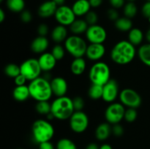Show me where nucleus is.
Returning <instances> with one entry per match:
<instances>
[{
	"instance_id": "37998d69",
	"label": "nucleus",
	"mask_w": 150,
	"mask_h": 149,
	"mask_svg": "<svg viewBox=\"0 0 150 149\" xmlns=\"http://www.w3.org/2000/svg\"><path fill=\"white\" fill-rule=\"evenodd\" d=\"M108 1L111 7L117 10L123 7L125 4V0H108Z\"/></svg>"
},
{
	"instance_id": "412c9836",
	"label": "nucleus",
	"mask_w": 150,
	"mask_h": 149,
	"mask_svg": "<svg viewBox=\"0 0 150 149\" xmlns=\"http://www.w3.org/2000/svg\"><path fill=\"white\" fill-rule=\"evenodd\" d=\"M112 133L111 124L108 122L102 123L97 127L95 130V137L99 141H105Z\"/></svg>"
},
{
	"instance_id": "c9c22d12",
	"label": "nucleus",
	"mask_w": 150,
	"mask_h": 149,
	"mask_svg": "<svg viewBox=\"0 0 150 149\" xmlns=\"http://www.w3.org/2000/svg\"><path fill=\"white\" fill-rule=\"evenodd\" d=\"M84 19L86 21V23L89 24V26H92V25L98 24V15L95 11L90 10L86 15L84 16Z\"/></svg>"
},
{
	"instance_id": "3c124183",
	"label": "nucleus",
	"mask_w": 150,
	"mask_h": 149,
	"mask_svg": "<svg viewBox=\"0 0 150 149\" xmlns=\"http://www.w3.org/2000/svg\"><path fill=\"white\" fill-rule=\"evenodd\" d=\"M56 4H57L58 7L62 5H64V3H65V0H52Z\"/></svg>"
},
{
	"instance_id": "39448f33",
	"label": "nucleus",
	"mask_w": 150,
	"mask_h": 149,
	"mask_svg": "<svg viewBox=\"0 0 150 149\" xmlns=\"http://www.w3.org/2000/svg\"><path fill=\"white\" fill-rule=\"evenodd\" d=\"M89 78L92 84L104 86L111 79L109 66L103 61L95 62L89 70Z\"/></svg>"
},
{
	"instance_id": "f3484780",
	"label": "nucleus",
	"mask_w": 150,
	"mask_h": 149,
	"mask_svg": "<svg viewBox=\"0 0 150 149\" xmlns=\"http://www.w3.org/2000/svg\"><path fill=\"white\" fill-rule=\"evenodd\" d=\"M58 6L52 1H45L39 6L38 10V15L42 18H49L54 16Z\"/></svg>"
},
{
	"instance_id": "9b49d317",
	"label": "nucleus",
	"mask_w": 150,
	"mask_h": 149,
	"mask_svg": "<svg viewBox=\"0 0 150 149\" xmlns=\"http://www.w3.org/2000/svg\"><path fill=\"white\" fill-rule=\"evenodd\" d=\"M54 18L59 25L70 26L76 19V15L72 7L64 4L57 7Z\"/></svg>"
},
{
	"instance_id": "a878e982",
	"label": "nucleus",
	"mask_w": 150,
	"mask_h": 149,
	"mask_svg": "<svg viewBox=\"0 0 150 149\" xmlns=\"http://www.w3.org/2000/svg\"><path fill=\"white\" fill-rule=\"evenodd\" d=\"M114 26L117 30L123 32H129L133 29V22L130 18L125 17H120L115 22Z\"/></svg>"
},
{
	"instance_id": "09e8293b",
	"label": "nucleus",
	"mask_w": 150,
	"mask_h": 149,
	"mask_svg": "<svg viewBox=\"0 0 150 149\" xmlns=\"http://www.w3.org/2000/svg\"><path fill=\"white\" fill-rule=\"evenodd\" d=\"M6 18V15L2 9H0V23H3Z\"/></svg>"
},
{
	"instance_id": "5701e85b",
	"label": "nucleus",
	"mask_w": 150,
	"mask_h": 149,
	"mask_svg": "<svg viewBox=\"0 0 150 149\" xmlns=\"http://www.w3.org/2000/svg\"><path fill=\"white\" fill-rule=\"evenodd\" d=\"M13 96L15 100L18 102H24L27 100L30 96L29 86L26 85L16 86L13 91Z\"/></svg>"
},
{
	"instance_id": "de8ad7c7",
	"label": "nucleus",
	"mask_w": 150,
	"mask_h": 149,
	"mask_svg": "<svg viewBox=\"0 0 150 149\" xmlns=\"http://www.w3.org/2000/svg\"><path fill=\"white\" fill-rule=\"evenodd\" d=\"M85 149H100V146L95 143H91L86 145Z\"/></svg>"
},
{
	"instance_id": "c756f323",
	"label": "nucleus",
	"mask_w": 150,
	"mask_h": 149,
	"mask_svg": "<svg viewBox=\"0 0 150 149\" xmlns=\"http://www.w3.org/2000/svg\"><path fill=\"white\" fill-rule=\"evenodd\" d=\"M123 13L124 15L128 18H133L136 17L138 13V7L134 1H128L123 7Z\"/></svg>"
},
{
	"instance_id": "6e6552de",
	"label": "nucleus",
	"mask_w": 150,
	"mask_h": 149,
	"mask_svg": "<svg viewBox=\"0 0 150 149\" xmlns=\"http://www.w3.org/2000/svg\"><path fill=\"white\" fill-rule=\"evenodd\" d=\"M125 108L121 102H112L105 111V118L110 124H120L125 117Z\"/></svg>"
},
{
	"instance_id": "393cba45",
	"label": "nucleus",
	"mask_w": 150,
	"mask_h": 149,
	"mask_svg": "<svg viewBox=\"0 0 150 149\" xmlns=\"http://www.w3.org/2000/svg\"><path fill=\"white\" fill-rule=\"evenodd\" d=\"M128 39L127 40L133 44L134 46H139L142 43L144 40V33L139 28H133L127 35Z\"/></svg>"
},
{
	"instance_id": "5fc2aeb1",
	"label": "nucleus",
	"mask_w": 150,
	"mask_h": 149,
	"mask_svg": "<svg viewBox=\"0 0 150 149\" xmlns=\"http://www.w3.org/2000/svg\"><path fill=\"white\" fill-rule=\"evenodd\" d=\"M3 1H4V0H0V2H3Z\"/></svg>"
},
{
	"instance_id": "603ef678",
	"label": "nucleus",
	"mask_w": 150,
	"mask_h": 149,
	"mask_svg": "<svg viewBox=\"0 0 150 149\" xmlns=\"http://www.w3.org/2000/svg\"><path fill=\"white\" fill-rule=\"evenodd\" d=\"M146 39L148 41V43H150V29L146 32Z\"/></svg>"
},
{
	"instance_id": "6ab92c4d",
	"label": "nucleus",
	"mask_w": 150,
	"mask_h": 149,
	"mask_svg": "<svg viewBox=\"0 0 150 149\" xmlns=\"http://www.w3.org/2000/svg\"><path fill=\"white\" fill-rule=\"evenodd\" d=\"M71 7L76 17L85 16L92 8L89 0H76Z\"/></svg>"
},
{
	"instance_id": "49530a36",
	"label": "nucleus",
	"mask_w": 150,
	"mask_h": 149,
	"mask_svg": "<svg viewBox=\"0 0 150 149\" xmlns=\"http://www.w3.org/2000/svg\"><path fill=\"white\" fill-rule=\"evenodd\" d=\"M103 0H89L92 8H98L103 4Z\"/></svg>"
},
{
	"instance_id": "a18cd8bd",
	"label": "nucleus",
	"mask_w": 150,
	"mask_h": 149,
	"mask_svg": "<svg viewBox=\"0 0 150 149\" xmlns=\"http://www.w3.org/2000/svg\"><path fill=\"white\" fill-rule=\"evenodd\" d=\"M39 149H56V147L54 145L51 141L44 142L39 144Z\"/></svg>"
},
{
	"instance_id": "4c0bfd02",
	"label": "nucleus",
	"mask_w": 150,
	"mask_h": 149,
	"mask_svg": "<svg viewBox=\"0 0 150 149\" xmlns=\"http://www.w3.org/2000/svg\"><path fill=\"white\" fill-rule=\"evenodd\" d=\"M112 134L116 137H121L124 134V128L120 124H114L111 127Z\"/></svg>"
},
{
	"instance_id": "6e6d98bb",
	"label": "nucleus",
	"mask_w": 150,
	"mask_h": 149,
	"mask_svg": "<svg viewBox=\"0 0 150 149\" xmlns=\"http://www.w3.org/2000/svg\"><path fill=\"white\" fill-rule=\"evenodd\" d=\"M148 20H149V23H150V18H148Z\"/></svg>"
},
{
	"instance_id": "ddd939ff",
	"label": "nucleus",
	"mask_w": 150,
	"mask_h": 149,
	"mask_svg": "<svg viewBox=\"0 0 150 149\" xmlns=\"http://www.w3.org/2000/svg\"><path fill=\"white\" fill-rule=\"evenodd\" d=\"M119 84L114 79H110L103 86L102 99L108 103H112L120 95Z\"/></svg>"
},
{
	"instance_id": "4d7b16f0",
	"label": "nucleus",
	"mask_w": 150,
	"mask_h": 149,
	"mask_svg": "<svg viewBox=\"0 0 150 149\" xmlns=\"http://www.w3.org/2000/svg\"><path fill=\"white\" fill-rule=\"evenodd\" d=\"M146 1H150V0H146Z\"/></svg>"
},
{
	"instance_id": "0eeeda50",
	"label": "nucleus",
	"mask_w": 150,
	"mask_h": 149,
	"mask_svg": "<svg viewBox=\"0 0 150 149\" xmlns=\"http://www.w3.org/2000/svg\"><path fill=\"white\" fill-rule=\"evenodd\" d=\"M21 74H23L27 80L32 81L40 77L42 69L40 66L38 59L31 58L25 60L20 65Z\"/></svg>"
},
{
	"instance_id": "ea45409f",
	"label": "nucleus",
	"mask_w": 150,
	"mask_h": 149,
	"mask_svg": "<svg viewBox=\"0 0 150 149\" xmlns=\"http://www.w3.org/2000/svg\"><path fill=\"white\" fill-rule=\"evenodd\" d=\"M107 16H108V19L111 20H114V22L120 18V15H119V12L117 11V9L111 8L108 9L107 11Z\"/></svg>"
},
{
	"instance_id": "bb28decb",
	"label": "nucleus",
	"mask_w": 150,
	"mask_h": 149,
	"mask_svg": "<svg viewBox=\"0 0 150 149\" xmlns=\"http://www.w3.org/2000/svg\"><path fill=\"white\" fill-rule=\"evenodd\" d=\"M137 54L140 61L144 64L150 67V43L141 45L138 50Z\"/></svg>"
},
{
	"instance_id": "aec40b11",
	"label": "nucleus",
	"mask_w": 150,
	"mask_h": 149,
	"mask_svg": "<svg viewBox=\"0 0 150 149\" xmlns=\"http://www.w3.org/2000/svg\"><path fill=\"white\" fill-rule=\"evenodd\" d=\"M67 29L66 26L62 25H57L53 29L51 32V37L54 42L59 44L64 42L68 37H67Z\"/></svg>"
},
{
	"instance_id": "4468645a",
	"label": "nucleus",
	"mask_w": 150,
	"mask_h": 149,
	"mask_svg": "<svg viewBox=\"0 0 150 149\" xmlns=\"http://www.w3.org/2000/svg\"><path fill=\"white\" fill-rule=\"evenodd\" d=\"M105 47L103 44L90 43L87 47L86 56L88 59L92 61H100L105 53Z\"/></svg>"
},
{
	"instance_id": "7c9ffc66",
	"label": "nucleus",
	"mask_w": 150,
	"mask_h": 149,
	"mask_svg": "<svg viewBox=\"0 0 150 149\" xmlns=\"http://www.w3.org/2000/svg\"><path fill=\"white\" fill-rule=\"evenodd\" d=\"M4 72L7 77L15 78L21 74L20 66L14 63H10L5 66L4 69Z\"/></svg>"
},
{
	"instance_id": "79ce46f5",
	"label": "nucleus",
	"mask_w": 150,
	"mask_h": 149,
	"mask_svg": "<svg viewBox=\"0 0 150 149\" xmlns=\"http://www.w3.org/2000/svg\"><path fill=\"white\" fill-rule=\"evenodd\" d=\"M142 15L146 18H150V1H146L142 7Z\"/></svg>"
},
{
	"instance_id": "b1692460",
	"label": "nucleus",
	"mask_w": 150,
	"mask_h": 149,
	"mask_svg": "<svg viewBox=\"0 0 150 149\" xmlns=\"http://www.w3.org/2000/svg\"><path fill=\"white\" fill-rule=\"evenodd\" d=\"M86 68V62L83 57L75 58L70 64V71L74 75L79 76L83 74Z\"/></svg>"
},
{
	"instance_id": "473e14b6",
	"label": "nucleus",
	"mask_w": 150,
	"mask_h": 149,
	"mask_svg": "<svg viewBox=\"0 0 150 149\" xmlns=\"http://www.w3.org/2000/svg\"><path fill=\"white\" fill-rule=\"evenodd\" d=\"M56 149H78L76 143L68 138H62L57 142Z\"/></svg>"
},
{
	"instance_id": "8fccbe9b",
	"label": "nucleus",
	"mask_w": 150,
	"mask_h": 149,
	"mask_svg": "<svg viewBox=\"0 0 150 149\" xmlns=\"http://www.w3.org/2000/svg\"><path fill=\"white\" fill-rule=\"evenodd\" d=\"M100 149H113L112 146L108 143H104L100 146Z\"/></svg>"
},
{
	"instance_id": "9d476101",
	"label": "nucleus",
	"mask_w": 150,
	"mask_h": 149,
	"mask_svg": "<svg viewBox=\"0 0 150 149\" xmlns=\"http://www.w3.org/2000/svg\"><path fill=\"white\" fill-rule=\"evenodd\" d=\"M120 101L127 108H138L142 105V99L140 94L132 89H125L120 91L119 95Z\"/></svg>"
},
{
	"instance_id": "e433bc0d",
	"label": "nucleus",
	"mask_w": 150,
	"mask_h": 149,
	"mask_svg": "<svg viewBox=\"0 0 150 149\" xmlns=\"http://www.w3.org/2000/svg\"><path fill=\"white\" fill-rule=\"evenodd\" d=\"M73 106H74L75 111H81L83 109L85 105L84 100L81 96H76L73 99Z\"/></svg>"
},
{
	"instance_id": "dca6fc26",
	"label": "nucleus",
	"mask_w": 150,
	"mask_h": 149,
	"mask_svg": "<svg viewBox=\"0 0 150 149\" xmlns=\"http://www.w3.org/2000/svg\"><path fill=\"white\" fill-rule=\"evenodd\" d=\"M38 59L40 66L42 69V71L45 72L54 70L57 61L51 52H45L40 54Z\"/></svg>"
},
{
	"instance_id": "cd10ccee",
	"label": "nucleus",
	"mask_w": 150,
	"mask_h": 149,
	"mask_svg": "<svg viewBox=\"0 0 150 149\" xmlns=\"http://www.w3.org/2000/svg\"><path fill=\"white\" fill-rule=\"evenodd\" d=\"M6 5L10 11L21 13L25 9L24 0H6Z\"/></svg>"
},
{
	"instance_id": "a19ab883",
	"label": "nucleus",
	"mask_w": 150,
	"mask_h": 149,
	"mask_svg": "<svg viewBox=\"0 0 150 149\" xmlns=\"http://www.w3.org/2000/svg\"><path fill=\"white\" fill-rule=\"evenodd\" d=\"M48 32H49V29H48V26L45 23H41L38 26V36L42 37H46L48 35Z\"/></svg>"
},
{
	"instance_id": "c85d7f7f",
	"label": "nucleus",
	"mask_w": 150,
	"mask_h": 149,
	"mask_svg": "<svg viewBox=\"0 0 150 149\" xmlns=\"http://www.w3.org/2000/svg\"><path fill=\"white\" fill-rule=\"evenodd\" d=\"M103 92V86L92 83L88 90V95L92 100H98L102 99Z\"/></svg>"
},
{
	"instance_id": "20e7f679",
	"label": "nucleus",
	"mask_w": 150,
	"mask_h": 149,
	"mask_svg": "<svg viewBox=\"0 0 150 149\" xmlns=\"http://www.w3.org/2000/svg\"><path fill=\"white\" fill-rule=\"evenodd\" d=\"M32 137L37 143L51 141L55 134L54 126L48 120L38 119L32 127Z\"/></svg>"
},
{
	"instance_id": "72a5a7b5",
	"label": "nucleus",
	"mask_w": 150,
	"mask_h": 149,
	"mask_svg": "<svg viewBox=\"0 0 150 149\" xmlns=\"http://www.w3.org/2000/svg\"><path fill=\"white\" fill-rule=\"evenodd\" d=\"M65 48L61 45L60 44H57L53 47L52 50H51V53L53 54L56 59L57 61H60V60L63 59L65 56Z\"/></svg>"
},
{
	"instance_id": "58836bf2",
	"label": "nucleus",
	"mask_w": 150,
	"mask_h": 149,
	"mask_svg": "<svg viewBox=\"0 0 150 149\" xmlns=\"http://www.w3.org/2000/svg\"><path fill=\"white\" fill-rule=\"evenodd\" d=\"M21 20L24 23H30L32 19V15L29 10H24L23 12L21 13Z\"/></svg>"
},
{
	"instance_id": "f257e3e1",
	"label": "nucleus",
	"mask_w": 150,
	"mask_h": 149,
	"mask_svg": "<svg viewBox=\"0 0 150 149\" xmlns=\"http://www.w3.org/2000/svg\"><path fill=\"white\" fill-rule=\"evenodd\" d=\"M136 53V46L128 40H121L114 45L110 53V57L115 64L126 65L133 61Z\"/></svg>"
},
{
	"instance_id": "423d86ee",
	"label": "nucleus",
	"mask_w": 150,
	"mask_h": 149,
	"mask_svg": "<svg viewBox=\"0 0 150 149\" xmlns=\"http://www.w3.org/2000/svg\"><path fill=\"white\" fill-rule=\"evenodd\" d=\"M87 43L83 38L79 35H70L64 41L66 51L73 58H81L86 55Z\"/></svg>"
},
{
	"instance_id": "4be33fe9",
	"label": "nucleus",
	"mask_w": 150,
	"mask_h": 149,
	"mask_svg": "<svg viewBox=\"0 0 150 149\" xmlns=\"http://www.w3.org/2000/svg\"><path fill=\"white\" fill-rule=\"evenodd\" d=\"M69 27H70V31L73 35L80 36L82 34L86 33V30L89 27V24L86 23L85 19L76 18Z\"/></svg>"
},
{
	"instance_id": "c03bdc74",
	"label": "nucleus",
	"mask_w": 150,
	"mask_h": 149,
	"mask_svg": "<svg viewBox=\"0 0 150 149\" xmlns=\"http://www.w3.org/2000/svg\"><path fill=\"white\" fill-rule=\"evenodd\" d=\"M26 81H27V79H26V77L21 74H20L19 75H18L17 77L14 78L15 84H16V86H20L26 85Z\"/></svg>"
},
{
	"instance_id": "2eb2a0df",
	"label": "nucleus",
	"mask_w": 150,
	"mask_h": 149,
	"mask_svg": "<svg viewBox=\"0 0 150 149\" xmlns=\"http://www.w3.org/2000/svg\"><path fill=\"white\" fill-rule=\"evenodd\" d=\"M50 83H51L53 94L55 95L57 97L66 96V93L68 90V85L67 80L64 77H55L51 79Z\"/></svg>"
},
{
	"instance_id": "a211bd4d",
	"label": "nucleus",
	"mask_w": 150,
	"mask_h": 149,
	"mask_svg": "<svg viewBox=\"0 0 150 149\" xmlns=\"http://www.w3.org/2000/svg\"><path fill=\"white\" fill-rule=\"evenodd\" d=\"M49 46V41L46 37L38 36L32 40L31 43V50L37 54H42L46 52Z\"/></svg>"
},
{
	"instance_id": "13d9d810",
	"label": "nucleus",
	"mask_w": 150,
	"mask_h": 149,
	"mask_svg": "<svg viewBox=\"0 0 150 149\" xmlns=\"http://www.w3.org/2000/svg\"><path fill=\"white\" fill-rule=\"evenodd\" d=\"M18 149H23V148H18Z\"/></svg>"
},
{
	"instance_id": "f704fd0d",
	"label": "nucleus",
	"mask_w": 150,
	"mask_h": 149,
	"mask_svg": "<svg viewBox=\"0 0 150 149\" xmlns=\"http://www.w3.org/2000/svg\"><path fill=\"white\" fill-rule=\"evenodd\" d=\"M138 117V112L136 108H127L125 110L124 119L127 123H133Z\"/></svg>"
},
{
	"instance_id": "f03ea898",
	"label": "nucleus",
	"mask_w": 150,
	"mask_h": 149,
	"mask_svg": "<svg viewBox=\"0 0 150 149\" xmlns=\"http://www.w3.org/2000/svg\"><path fill=\"white\" fill-rule=\"evenodd\" d=\"M30 96L37 102L48 101L53 95L51 83L44 77H39L28 85Z\"/></svg>"
},
{
	"instance_id": "7ed1b4c3",
	"label": "nucleus",
	"mask_w": 150,
	"mask_h": 149,
	"mask_svg": "<svg viewBox=\"0 0 150 149\" xmlns=\"http://www.w3.org/2000/svg\"><path fill=\"white\" fill-rule=\"evenodd\" d=\"M75 112L73 99L67 96L57 97L51 103V113L54 118L64 121L70 119Z\"/></svg>"
},
{
	"instance_id": "2f4dec72",
	"label": "nucleus",
	"mask_w": 150,
	"mask_h": 149,
	"mask_svg": "<svg viewBox=\"0 0 150 149\" xmlns=\"http://www.w3.org/2000/svg\"><path fill=\"white\" fill-rule=\"evenodd\" d=\"M35 110L40 115H47L51 112V103H49L48 101L37 102Z\"/></svg>"
},
{
	"instance_id": "f8f14e48",
	"label": "nucleus",
	"mask_w": 150,
	"mask_h": 149,
	"mask_svg": "<svg viewBox=\"0 0 150 149\" xmlns=\"http://www.w3.org/2000/svg\"><path fill=\"white\" fill-rule=\"evenodd\" d=\"M86 40L89 43L103 44L107 39V32L105 28L98 24L89 26L86 33Z\"/></svg>"
},
{
	"instance_id": "864d4df0",
	"label": "nucleus",
	"mask_w": 150,
	"mask_h": 149,
	"mask_svg": "<svg viewBox=\"0 0 150 149\" xmlns=\"http://www.w3.org/2000/svg\"><path fill=\"white\" fill-rule=\"evenodd\" d=\"M127 1H136V0H127Z\"/></svg>"
},
{
	"instance_id": "1a4fd4ad",
	"label": "nucleus",
	"mask_w": 150,
	"mask_h": 149,
	"mask_svg": "<svg viewBox=\"0 0 150 149\" xmlns=\"http://www.w3.org/2000/svg\"><path fill=\"white\" fill-rule=\"evenodd\" d=\"M69 124L72 131L81 134L84 132L89 127V117L83 110L75 111L69 119Z\"/></svg>"
}]
</instances>
